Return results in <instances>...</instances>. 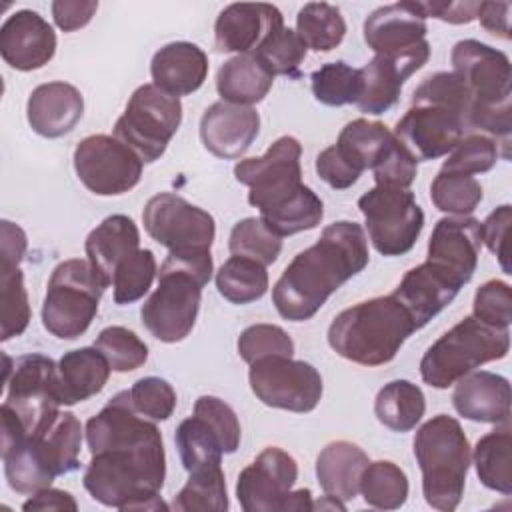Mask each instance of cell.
<instances>
[{"label": "cell", "instance_id": "obj_16", "mask_svg": "<svg viewBox=\"0 0 512 512\" xmlns=\"http://www.w3.org/2000/svg\"><path fill=\"white\" fill-rule=\"evenodd\" d=\"M142 160L116 136L92 134L74 150L78 180L98 196H118L142 178Z\"/></svg>", "mask_w": 512, "mask_h": 512}, {"label": "cell", "instance_id": "obj_42", "mask_svg": "<svg viewBox=\"0 0 512 512\" xmlns=\"http://www.w3.org/2000/svg\"><path fill=\"white\" fill-rule=\"evenodd\" d=\"M314 98L326 106L356 104L362 90L360 68L346 62H328L310 76Z\"/></svg>", "mask_w": 512, "mask_h": 512}, {"label": "cell", "instance_id": "obj_34", "mask_svg": "<svg viewBox=\"0 0 512 512\" xmlns=\"http://www.w3.org/2000/svg\"><path fill=\"white\" fill-rule=\"evenodd\" d=\"M424 412V392L410 380H392L384 384L374 400V414L378 422L394 432H408L416 428Z\"/></svg>", "mask_w": 512, "mask_h": 512}, {"label": "cell", "instance_id": "obj_5", "mask_svg": "<svg viewBox=\"0 0 512 512\" xmlns=\"http://www.w3.org/2000/svg\"><path fill=\"white\" fill-rule=\"evenodd\" d=\"M82 424L72 412H60L38 436L2 438V462L8 486L18 494H36L56 476L80 466Z\"/></svg>", "mask_w": 512, "mask_h": 512}, {"label": "cell", "instance_id": "obj_3", "mask_svg": "<svg viewBox=\"0 0 512 512\" xmlns=\"http://www.w3.org/2000/svg\"><path fill=\"white\" fill-rule=\"evenodd\" d=\"M414 330L418 328L412 314L388 294L342 310L328 328V344L354 364L382 366L394 360Z\"/></svg>", "mask_w": 512, "mask_h": 512}, {"label": "cell", "instance_id": "obj_53", "mask_svg": "<svg viewBox=\"0 0 512 512\" xmlns=\"http://www.w3.org/2000/svg\"><path fill=\"white\" fill-rule=\"evenodd\" d=\"M194 414L202 416L220 436L224 452L232 454L240 446V422L236 412L216 396H200L194 404Z\"/></svg>", "mask_w": 512, "mask_h": 512}, {"label": "cell", "instance_id": "obj_44", "mask_svg": "<svg viewBox=\"0 0 512 512\" xmlns=\"http://www.w3.org/2000/svg\"><path fill=\"white\" fill-rule=\"evenodd\" d=\"M430 200L442 212L466 216L482 202V186L474 176L440 170L430 184Z\"/></svg>", "mask_w": 512, "mask_h": 512}, {"label": "cell", "instance_id": "obj_10", "mask_svg": "<svg viewBox=\"0 0 512 512\" xmlns=\"http://www.w3.org/2000/svg\"><path fill=\"white\" fill-rule=\"evenodd\" d=\"M182 122L180 98L156 84H142L130 96L124 114L114 124V136L122 140L142 162L158 160Z\"/></svg>", "mask_w": 512, "mask_h": 512}, {"label": "cell", "instance_id": "obj_51", "mask_svg": "<svg viewBox=\"0 0 512 512\" xmlns=\"http://www.w3.org/2000/svg\"><path fill=\"white\" fill-rule=\"evenodd\" d=\"M132 406L150 420H168L176 408V392L170 382L158 376H146L128 390Z\"/></svg>", "mask_w": 512, "mask_h": 512}, {"label": "cell", "instance_id": "obj_50", "mask_svg": "<svg viewBox=\"0 0 512 512\" xmlns=\"http://www.w3.org/2000/svg\"><path fill=\"white\" fill-rule=\"evenodd\" d=\"M238 354L252 364L268 356H292L294 342L288 332L276 324H252L238 336Z\"/></svg>", "mask_w": 512, "mask_h": 512}, {"label": "cell", "instance_id": "obj_60", "mask_svg": "<svg viewBox=\"0 0 512 512\" xmlns=\"http://www.w3.org/2000/svg\"><path fill=\"white\" fill-rule=\"evenodd\" d=\"M510 2H480L476 18L480 20L482 28L502 40H510Z\"/></svg>", "mask_w": 512, "mask_h": 512}, {"label": "cell", "instance_id": "obj_15", "mask_svg": "<svg viewBox=\"0 0 512 512\" xmlns=\"http://www.w3.org/2000/svg\"><path fill=\"white\" fill-rule=\"evenodd\" d=\"M450 62L472 96L470 110L512 108V68L504 52L466 38L454 44Z\"/></svg>", "mask_w": 512, "mask_h": 512}, {"label": "cell", "instance_id": "obj_22", "mask_svg": "<svg viewBox=\"0 0 512 512\" xmlns=\"http://www.w3.org/2000/svg\"><path fill=\"white\" fill-rule=\"evenodd\" d=\"M56 34L34 10L14 12L0 28V54L20 72L38 70L54 58Z\"/></svg>", "mask_w": 512, "mask_h": 512}, {"label": "cell", "instance_id": "obj_32", "mask_svg": "<svg viewBox=\"0 0 512 512\" xmlns=\"http://www.w3.org/2000/svg\"><path fill=\"white\" fill-rule=\"evenodd\" d=\"M274 74L250 52L226 60L216 74V90L224 102L252 106L266 98Z\"/></svg>", "mask_w": 512, "mask_h": 512}, {"label": "cell", "instance_id": "obj_28", "mask_svg": "<svg viewBox=\"0 0 512 512\" xmlns=\"http://www.w3.org/2000/svg\"><path fill=\"white\" fill-rule=\"evenodd\" d=\"M152 84L170 96L196 92L208 76V56L192 42H170L162 46L150 62Z\"/></svg>", "mask_w": 512, "mask_h": 512}, {"label": "cell", "instance_id": "obj_58", "mask_svg": "<svg viewBox=\"0 0 512 512\" xmlns=\"http://www.w3.org/2000/svg\"><path fill=\"white\" fill-rule=\"evenodd\" d=\"M26 234L24 230L10 222H0V270H14L24 258L26 252Z\"/></svg>", "mask_w": 512, "mask_h": 512}, {"label": "cell", "instance_id": "obj_30", "mask_svg": "<svg viewBox=\"0 0 512 512\" xmlns=\"http://www.w3.org/2000/svg\"><path fill=\"white\" fill-rule=\"evenodd\" d=\"M370 464L368 454L348 440L326 444L316 458V478L326 496L352 500L360 490V478Z\"/></svg>", "mask_w": 512, "mask_h": 512}, {"label": "cell", "instance_id": "obj_45", "mask_svg": "<svg viewBox=\"0 0 512 512\" xmlns=\"http://www.w3.org/2000/svg\"><path fill=\"white\" fill-rule=\"evenodd\" d=\"M156 276V258L148 248H138L128 254L112 274L114 302L116 304H132L140 300L152 286Z\"/></svg>", "mask_w": 512, "mask_h": 512}, {"label": "cell", "instance_id": "obj_35", "mask_svg": "<svg viewBox=\"0 0 512 512\" xmlns=\"http://www.w3.org/2000/svg\"><path fill=\"white\" fill-rule=\"evenodd\" d=\"M474 466L480 482L500 494H512V434L510 422L484 434L474 446Z\"/></svg>", "mask_w": 512, "mask_h": 512}, {"label": "cell", "instance_id": "obj_59", "mask_svg": "<svg viewBox=\"0 0 512 512\" xmlns=\"http://www.w3.org/2000/svg\"><path fill=\"white\" fill-rule=\"evenodd\" d=\"M480 2H422V10L432 18L448 24H468L476 18Z\"/></svg>", "mask_w": 512, "mask_h": 512}, {"label": "cell", "instance_id": "obj_13", "mask_svg": "<svg viewBox=\"0 0 512 512\" xmlns=\"http://www.w3.org/2000/svg\"><path fill=\"white\" fill-rule=\"evenodd\" d=\"M248 380L262 404L290 412L314 410L324 390L320 372L292 356H268L252 362Z\"/></svg>", "mask_w": 512, "mask_h": 512}, {"label": "cell", "instance_id": "obj_18", "mask_svg": "<svg viewBox=\"0 0 512 512\" xmlns=\"http://www.w3.org/2000/svg\"><path fill=\"white\" fill-rule=\"evenodd\" d=\"M430 58V44L426 40L394 54H376L364 68H360L362 90L356 106L364 114H384L400 96L404 82L420 70Z\"/></svg>", "mask_w": 512, "mask_h": 512}, {"label": "cell", "instance_id": "obj_57", "mask_svg": "<svg viewBox=\"0 0 512 512\" xmlns=\"http://www.w3.org/2000/svg\"><path fill=\"white\" fill-rule=\"evenodd\" d=\"M98 10L94 0H56L52 2V18L56 26L64 32H74L84 28Z\"/></svg>", "mask_w": 512, "mask_h": 512}, {"label": "cell", "instance_id": "obj_37", "mask_svg": "<svg viewBox=\"0 0 512 512\" xmlns=\"http://www.w3.org/2000/svg\"><path fill=\"white\" fill-rule=\"evenodd\" d=\"M188 480L172 500L178 512H224L228 510L226 480L220 464L188 472Z\"/></svg>", "mask_w": 512, "mask_h": 512}, {"label": "cell", "instance_id": "obj_11", "mask_svg": "<svg viewBox=\"0 0 512 512\" xmlns=\"http://www.w3.org/2000/svg\"><path fill=\"white\" fill-rule=\"evenodd\" d=\"M300 156V142L294 136H280L266 154L234 166L236 180L250 188L248 202L260 210V216L280 210L304 190Z\"/></svg>", "mask_w": 512, "mask_h": 512}, {"label": "cell", "instance_id": "obj_48", "mask_svg": "<svg viewBox=\"0 0 512 512\" xmlns=\"http://www.w3.org/2000/svg\"><path fill=\"white\" fill-rule=\"evenodd\" d=\"M500 146L502 144H498L494 138L472 132L454 146V150L442 164V172L462 176L488 172L500 158Z\"/></svg>", "mask_w": 512, "mask_h": 512}, {"label": "cell", "instance_id": "obj_25", "mask_svg": "<svg viewBox=\"0 0 512 512\" xmlns=\"http://www.w3.org/2000/svg\"><path fill=\"white\" fill-rule=\"evenodd\" d=\"M278 26H284L280 10L272 4H228L214 24L218 52L250 54Z\"/></svg>", "mask_w": 512, "mask_h": 512}, {"label": "cell", "instance_id": "obj_24", "mask_svg": "<svg viewBox=\"0 0 512 512\" xmlns=\"http://www.w3.org/2000/svg\"><path fill=\"white\" fill-rule=\"evenodd\" d=\"M426 32L422 2L414 0L380 6L364 20V42L376 54L402 52L422 42Z\"/></svg>", "mask_w": 512, "mask_h": 512}, {"label": "cell", "instance_id": "obj_33", "mask_svg": "<svg viewBox=\"0 0 512 512\" xmlns=\"http://www.w3.org/2000/svg\"><path fill=\"white\" fill-rule=\"evenodd\" d=\"M394 142V132H390L382 122L356 118L348 122L334 144L338 156L358 174L372 170L388 152Z\"/></svg>", "mask_w": 512, "mask_h": 512}, {"label": "cell", "instance_id": "obj_43", "mask_svg": "<svg viewBox=\"0 0 512 512\" xmlns=\"http://www.w3.org/2000/svg\"><path fill=\"white\" fill-rule=\"evenodd\" d=\"M230 254L252 258L264 266L276 262L282 250V238L274 234L262 218H244L234 224L228 238Z\"/></svg>", "mask_w": 512, "mask_h": 512}, {"label": "cell", "instance_id": "obj_7", "mask_svg": "<svg viewBox=\"0 0 512 512\" xmlns=\"http://www.w3.org/2000/svg\"><path fill=\"white\" fill-rule=\"evenodd\" d=\"M510 350L508 328H494L466 316L444 332L422 356L420 376L432 388H448L474 368L502 360Z\"/></svg>", "mask_w": 512, "mask_h": 512}, {"label": "cell", "instance_id": "obj_56", "mask_svg": "<svg viewBox=\"0 0 512 512\" xmlns=\"http://www.w3.org/2000/svg\"><path fill=\"white\" fill-rule=\"evenodd\" d=\"M316 174L334 190H346L360 178V174L338 156L334 146L324 148L316 156Z\"/></svg>", "mask_w": 512, "mask_h": 512}, {"label": "cell", "instance_id": "obj_38", "mask_svg": "<svg viewBox=\"0 0 512 512\" xmlns=\"http://www.w3.org/2000/svg\"><path fill=\"white\" fill-rule=\"evenodd\" d=\"M218 292L232 304H250L268 290L266 266L244 256H230L216 272Z\"/></svg>", "mask_w": 512, "mask_h": 512}, {"label": "cell", "instance_id": "obj_12", "mask_svg": "<svg viewBox=\"0 0 512 512\" xmlns=\"http://www.w3.org/2000/svg\"><path fill=\"white\" fill-rule=\"evenodd\" d=\"M358 208L370 242L382 256L410 252L424 228V212L408 188L376 184L358 198Z\"/></svg>", "mask_w": 512, "mask_h": 512}, {"label": "cell", "instance_id": "obj_9", "mask_svg": "<svg viewBox=\"0 0 512 512\" xmlns=\"http://www.w3.org/2000/svg\"><path fill=\"white\" fill-rule=\"evenodd\" d=\"M6 364H10L8 356ZM56 368L58 364L48 356L26 354L4 372L6 398L0 408L16 418L24 436L42 434L60 414Z\"/></svg>", "mask_w": 512, "mask_h": 512}, {"label": "cell", "instance_id": "obj_52", "mask_svg": "<svg viewBox=\"0 0 512 512\" xmlns=\"http://www.w3.org/2000/svg\"><path fill=\"white\" fill-rule=\"evenodd\" d=\"M474 316L484 324L494 328H508L512 322V290L504 280H488L484 282L476 294L472 304Z\"/></svg>", "mask_w": 512, "mask_h": 512}, {"label": "cell", "instance_id": "obj_6", "mask_svg": "<svg viewBox=\"0 0 512 512\" xmlns=\"http://www.w3.org/2000/svg\"><path fill=\"white\" fill-rule=\"evenodd\" d=\"M414 456L422 472V494L436 510H454L464 494L470 444L460 422L448 414L426 420L414 436Z\"/></svg>", "mask_w": 512, "mask_h": 512}, {"label": "cell", "instance_id": "obj_61", "mask_svg": "<svg viewBox=\"0 0 512 512\" xmlns=\"http://www.w3.org/2000/svg\"><path fill=\"white\" fill-rule=\"evenodd\" d=\"M22 510L26 512H44V510H70L76 512L78 510V502L74 500V496L66 490H58V488H44L36 494H32L24 504Z\"/></svg>", "mask_w": 512, "mask_h": 512}, {"label": "cell", "instance_id": "obj_55", "mask_svg": "<svg viewBox=\"0 0 512 512\" xmlns=\"http://www.w3.org/2000/svg\"><path fill=\"white\" fill-rule=\"evenodd\" d=\"M510 224H512V208L510 204H502L496 210L488 214L484 222H480L482 230V242L488 246V250L498 258L502 270L510 274V262H508V236H510Z\"/></svg>", "mask_w": 512, "mask_h": 512}, {"label": "cell", "instance_id": "obj_21", "mask_svg": "<svg viewBox=\"0 0 512 512\" xmlns=\"http://www.w3.org/2000/svg\"><path fill=\"white\" fill-rule=\"evenodd\" d=\"M260 130V114L252 106L230 102L210 104L200 118L204 148L224 160H236L252 146Z\"/></svg>", "mask_w": 512, "mask_h": 512}, {"label": "cell", "instance_id": "obj_41", "mask_svg": "<svg viewBox=\"0 0 512 512\" xmlns=\"http://www.w3.org/2000/svg\"><path fill=\"white\" fill-rule=\"evenodd\" d=\"M274 76H300V64L306 58V46L296 34L286 26L274 28L252 52Z\"/></svg>", "mask_w": 512, "mask_h": 512}, {"label": "cell", "instance_id": "obj_36", "mask_svg": "<svg viewBox=\"0 0 512 512\" xmlns=\"http://www.w3.org/2000/svg\"><path fill=\"white\" fill-rule=\"evenodd\" d=\"M174 442L186 472L222 464V454H226L218 432L198 414H192L178 424Z\"/></svg>", "mask_w": 512, "mask_h": 512}, {"label": "cell", "instance_id": "obj_39", "mask_svg": "<svg viewBox=\"0 0 512 512\" xmlns=\"http://www.w3.org/2000/svg\"><path fill=\"white\" fill-rule=\"evenodd\" d=\"M296 34L314 52L334 50L346 36V22L340 10L326 2H308L298 10Z\"/></svg>", "mask_w": 512, "mask_h": 512}, {"label": "cell", "instance_id": "obj_19", "mask_svg": "<svg viewBox=\"0 0 512 512\" xmlns=\"http://www.w3.org/2000/svg\"><path fill=\"white\" fill-rule=\"evenodd\" d=\"M464 118L442 106H410L396 122L394 136L416 160H436L464 138Z\"/></svg>", "mask_w": 512, "mask_h": 512}, {"label": "cell", "instance_id": "obj_23", "mask_svg": "<svg viewBox=\"0 0 512 512\" xmlns=\"http://www.w3.org/2000/svg\"><path fill=\"white\" fill-rule=\"evenodd\" d=\"M464 284L432 262L410 268L392 292L412 314L416 328L426 326L460 292Z\"/></svg>", "mask_w": 512, "mask_h": 512}, {"label": "cell", "instance_id": "obj_14", "mask_svg": "<svg viewBox=\"0 0 512 512\" xmlns=\"http://www.w3.org/2000/svg\"><path fill=\"white\" fill-rule=\"evenodd\" d=\"M142 222L148 236L170 252H208L216 236L212 214L172 192L152 196L142 210Z\"/></svg>", "mask_w": 512, "mask_h": 512}, {"label": "cell", "instance_id": "obj_2", "mask_svg": "<svg viewBox=\"0 0 512 512\" xmlns=\"http://www.w3.org/2000/svg\"><path fill=\"white\" fill-rule=\"evenodd\" d=\"M364 228L350 220L328 224L320 238L298 252L272 288L278 314L292 322L310 320L324 302L368 264Z\"/></svg>", "mask_w": 512, "mask_h": 512}, {"label": "cell", "instance_id": "obj_1", "mask_svg": "<svg viewBox=\"0 0 512 512\" xmlns=\"http://www.w3.org/2000/svg\"><path fill=\"white\" fill-rule=\"evenodd\" d=\"M86 442L92 458L82 482L96 502L118 510H168L160 498L166 478L162 434L132 406L128 390L86 422Z\"/></svg>", "mask_w": 512, "mask_h": 512}, {"label": "cell", "instance_id": "obj_29", "mask_svg": "<svg viewBox=\"0 0 512 512\" xmlns=\"http://www.w3.org/2000/svg\"><path fill=\"white\" fill-rule=\"evenodd\" d=\"M110 370L108 360L94 346L66 352L56 368V390L60 404L72 406L102 392L110 378Z\"/></svg>", "mask_w": 512, "mask_h": 512}, {"label": "cell", "instance_id": "obj_54", "mask_svg": "<svg viewBox=\"0 0 512 512\" xmlns=\"http://www.w3.org/2000/svg\"><path fill=\"white\" fill-rule=\"evenodd\" d=\"M374 180L378 186H396L410 188L418 174V160L398 142L394 136L392 146L384 154V158L372 168Z\"/></svg>", "mask_w": 512, "mask_h": 512}, {"label": "cell", "instance_id": "obj_8", "mask_svg": "<svg viewBox=\"0 0 512 512\" xmlns=\"http://www.w3.org/2000/svg\"><path fill=\"white\" fill-rule=\"evenodd\" d=\"M106 288L108 282L88 260L70 258L60 262L52 270L42 302L44 328L62 340L82 336L92 324Z\"/></svg>", "mask_w": 512, "mask_h": 512}, {"label": "cell", "instance_id": "obj_40", "mask_svg": "<svg viewBox=\"0 0 512 512\" xmlns=\"http://www.w3.org/2000/svg\"><path fill=\"white\" fill-rule=\"evenodd\" d=\"M362 498L368 506L378 510H396L408 498V478L404 470L390 462H370L360 478Z\"/></svg>", "mask_w": 512, "mask_h": 512}, {"label": "cell", "instance_id": "obj_46", "mask_svg": "<svg viewBox=\"0 0 512 512\" xmlns=\"http://www.w3.org/2000/svg\"><path fill=\"white\" fill-rule=\"evenodd\" d=\"M30 304L20 268L0 270V340L20 336L30 322Z\"/></svg>", "mask_w": 512, "mask_h": 512}, {"label": "cell", "instance_id": "obj_20", "mask_svg": "<svg viewBox=\"0 0 512 512\" xmlns=\"http://www.w3.org/2000/svg\"><path fill=\"white\" fill-rule=\"evenodd\" d=\"M482 248L480 220L470 216L440 218L428 240V262L440 266L462 284L470 282Z\"/></svg>", "mask_w": 512, "mask_h": 512}, {"label": "cell", "instance_id": "obj_47", "mask_svg": "<svg viewBox=\"0 0 512 512\" xmlns=\"http://www.w3.org/2000/svg\"><path fill=\"white\" fill-rule=\"evenodd\" d=\"M470 104L472 96L462 78L454 72L430 74L412 92V106H442L454 110L464 118V124Z\"/></svg>", "mask_w": 512, "mask_h": 512}, {"label": "cell", "instance_id": "obj_62", "mask_svg": "<svg viewBox=\"0 0 512 512\" xmlns=\"http://www.w3.org/2000/svg\"><path fill=\"white\" fill-rule=\"evenodd\" d=\"M304 510H314L312 504V492L308 488H300L296 492L288 494L284 512H304Z\"/></svg>", "mask_w": 512, "mask_h": 512}, {"label": "cell", "instance_id": "obj_27", "mask_svg": "<svg viewBox=\"0 0 512 512\" xmlns=\"http://www.w3.org/2000/svg\"><path fill=\"white\" fill-rule=\"evenodd\" d=\"M454 410L474 422H510V382L494 372L480 370L462 376L452 392Z\"/></svg>", "mask_w": 512, "mask_h": 512}, {"label": "cell", "instance_id": "obj_31", "mask_svg": "<svg viewBox=\"0 0 512 512\" xmlns=\"http://www.w3.org/2000/svg\"><path fill=\"white\" fill-rule=\"evenodd\" d=\"M140 246V234L132 218L124 214H112L104 218L86 238L84 250L88 262L96 272L112 284V274L116 266Z\"/></svg>", "mask_w": 512, "mask_h": 512}, {"label": "cell", "instance_id": "obj_49", "mask_svg": "<svg viewBox=\"0 0 512 512\" xmlns=\"http://www.w3.org/2000/svg\"><path fill=\"white\" fill-rule=\"evenodd\" d=\"M114 372H132L148 360V346L140 336L124 326L104 328L94 342Z\"/></svg>", "mask_w": 512, "mask_h": 512}, {"label": "cell", "instance_id": "obj_4", "mask_svg": "<svg viewBox=\"0 0 512 512\" xmlns=\"http://www.w3.org/2000/svg\"><path fill=\"white\" fill-rule=\"evenodd\" d=\"M208 252H170L160 266L158 286L140 308L144 328L160 342L184 340L200 310L202 288L212 278Z\"/></svg>", "mask_w": 512, "mask_h": 512}, {"label": "cell", "instance_id": "obj_17", "mask_svg": "<svg viewBox=\"0 0 512 512\" xmlns=\"http://www.w3.org/2000/svg\"><path fill=\"white\" fill-rule=\"evenodd\" d=\"M296 478V460L286 450L268 446L240 472L236 482L238 502L244 512H284Z\"/></svg>", "mask_w": 512, "mask_h": 512}, {"label": "cell", "instance_id": "obj_26", "mask_svg": "<svg viewBox=\"0 0 512 512\" xmlns=\"http://www.w3.org/2000/svg\"><path fill=\"white\" fill-rule=\"evenodd\" d=\"M84 112L82 92L68 82H46L30 92L26 118L30 128L44 138H60L74 130Z\"/></svg>", "mask_w": 512, "mask_h": 512}]
</instances>
